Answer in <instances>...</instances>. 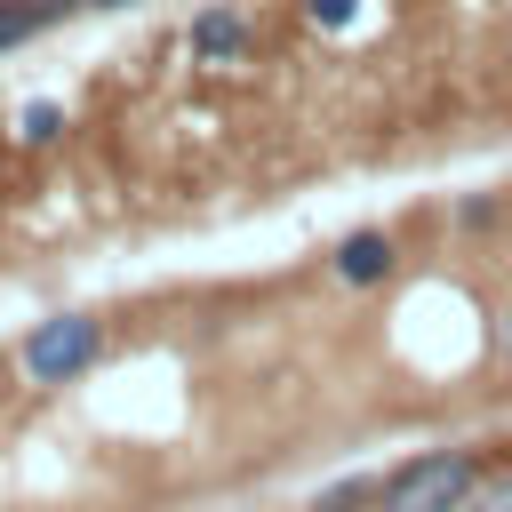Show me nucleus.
<instances>
[{
	"label": "nucleus",
	"instance_id": "obj_1",
	"mask_svg": "<svg viewBox=\"0 0 512 512\" xmlns=\"http://www.w3.org/2000/svg\"><path fill=\"white\" fill-rule=\"evenodd\" d=\"M480 480H488V448H416L408 464L384 472L376 512H464Z\"/></svg>",
	"mask_w": 512,
	"mask_h": 512
},
{
	"label": "nucleus",
	"instance_id": "obj_2",
	"mask_svg": "<svg viewBox=\"0 0 512 512\" xmlns=\"http://www.w3.org/2000/svg\"><path fill=\"white\" fill-rule=\"evenodd\" d=\"M104 320L96 312H48V320H32V336L16 344V368H24V384H40V392H56V384H80L96 360H104Z\"/></svg>",
	"mask_w": 512,
	"mask_h": 512
},
{
	"label": "nucleus",
	"instance_id": "obj_3",
	"mask_svg": "<svg viewBox=\"0 0 512 512\" xmlns=\"http://www.w3.org/2000/svg\"><path fill=\"white\" fill-rule=\"evenodd\" d=\"M392 272H400V232H384V224H360V232H344L328 248V280L336 288H384Z\"/></svg>",
	"mask_w": 512,
	"mask_h": 512
},
{
	"label": "nucleus",
	"instance_id": "obj_4",
	"mask_svg": "<svg viewBox=\"0 0 512 512\" xmlns=\"http://www.w3.org/2000/svg\"><path fill=\"white\" fill-rule=\"evenodd\" d=\"M184 48H192V64H240V56L256 48V24H248V8L216 0V8H200V16L184 24Z\"/></svg>",
	"mask_w": 512,
	"mask_h": 512
},
{
	"label": "nucleus",
	"instance_id": "obj_5",
	"mask_svg": "<svg viewBox=\"0 0 512 512\" xmlns=\"http://www.w3.org/2000/svg\"><path fill=\"white\" fill-rule=\"evenodd\" d=\"M64 16H80V0H0V56L32 48V40L56 32Z\"/></svg>",
	"mask_w": 512,
	"mask_h": 512
},
{
	"label": "nucleus",
	"instance_id": "obj_6",
	"mask_svg": "<svg viewBox=\"0 0 512 512\" xmlns=\"http://www.w3.org/2000/svg\"><path fill=\"white\" fill-rule=\"evenodd\" d=\"M376 496H384V472H344V480H328L304 512H376Z\"/></svg>",
	"mask_w": 512,
	"mask_h": 512
},
{
	"label": "nucleus",
	"instance_id": "obj_7",
	"mask_svg": "<svg viewBox=\"0 0 512 512\" xmlns=\"http://www.w3.org/2000/svg\"><path fill=\"white\" fill-rule=\"evenodd\" d=\"M448 224L456 232H496V224H512V192H464L448 208Z\"/></svg>",
	"mask_w": 512,
	"mask_h": 512
},
{
	"label": "nucleus",
	"instance_id": "obj_8",
	"mask_svg": "<svg viewBox=\"0 0 512 512\" xmlns=\"http://www.w3.org/2000/svg\"><path fill=\"white\" fill-rule=\"evenodd\" d=\"M56 136H64V104H48V96H40V104H24V112H16V144L48 152Z\"/></svg>",
	"mask_w": 512,
	"mask_h": 512
},
{
	"label": "nucleus",
	"instance_id": "obj_9",
	"mask_svg": "<svg viewBox=\"0 0 512 512\" xmlns=\"http://www.w3.org/2000/svg\"><path fill=\"white\" fill-rule=\"evenodd\" d=\"M464 512H512V464H504V472L488 464V480L472 488V504H464Z\"/></svg>",
	"mask_w": 512,
	"mask_h": 512
},
{
	"label": "nucleus",
	"instance_id": "obj_10",
	"mask_svg": "<svg viewBox=\"0 0 512 512\" xmlns=\"http://www.w3.org/2000/svg\"><path fill=\"white\" fill-rule=\"evenodd\" d=\"M352 8H360V0H304V16H312L320 32H344V24H352Z\"/></svg>",
	"mask_w": 512,
	"mask_h": 512
},
{
	"label": "nucleus",
	"instance_id": "obj_11",
	"mask_svg": "<svg viewBox=\"0 0 512 512\" xmlns=\"http://www.w3.org/2000/svg\"><path fill=\"white\" fill-rule=\"evenodd\" d=\"M128 8H152V0H80V16H128Z\"/></svg>",
	"mask_w": 512,
	"mask_h": 512
}]
</instances>
